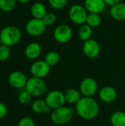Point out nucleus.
<instances>
[{"label": "nucleus", "instance_id": "f257e3e1", "mask_svg": "<svg viewBox=\"0 0 125 126\" xmlns=\"http://www.w3.org/2000/svg\"><path fill=\"white\" fill-rule=\"evenodd\" d=\"M75 108L80 117L88 120L94 119L99 111V104L93 97H81L76 103Z\"/></svg>", "mask_w": 125, "mask_h": 126}, {"label": "nucleus", "instance_id": "f03ea898", "mask_svg": "<svg viewBox=\"0 0 125 126\" xmlns=\"http://www.w3.org/2000/svg\"><path fill=\"white\" fill-rule=\"evenodd\" d=\"M21 38V32L15 26H7L0 32V39L2 44L11 47L18 44Z\"/></svg>", "mask_w": 125, "mask_h": 126}, {"label": "nucleus", "instance_id": "7ed1b4c3", "mask_svg": "<svg viewBox=\"0 0 125 126\" xmlns=\"http://www.w3.org/2000/svg\"><path fill=\"white\" fill-rule=\"evenodd\" d=\"M74 116L71 108L63 106L53 110L51 114V120L56 125H64L70 122Z\"/></svg>", "mask_w": 125, "mask_h": 126}, {"label": "nucleus", "instance_id": "20e7f679", "mask_svg": "<svg viewBox=\"0 0 125 126\" xmlns=\"http://www.w3.org/2000/svg\"><path fill=\"white\" fill-rule=\"evenodd\" d=\"M25 90L32 96L40 97L46 93V84L42 78L32 77L28 79L25 86Z\"/></svg>", "mask_w": 125, "mask_h": 126}, {"label": "nucleus", "instance_id": "39448f33", "mask_svg": "<svg viewBox=\"0 0 125 126\" xmlns=\"http://www.w3.org/2000/svg\"><path fill=\"white\" fill-rule=\"evenodd\" d=\"M88 14V13L85 7L77 4L71 5L68 13L69 19L73 23L78 25H83L85 24Z\"/></svg>", "mask_w": 125, "mask_h": 126}, {"label": "nucleus", "instance_id": "423d86ee", "mask_svg": "<svg viewBox=\"0 0 125 126\" xmlns=\"http://www.w3.org/2000/svg\"><path fill=\"white\" fill-rule=\"evenodd\" d=\"M45 101L51 109L55 110L61 108L66 103L64 93L59 90L51 91L46 96Z\"/></svg>", "mask_w": 125, "mask_h": 126}, {"label": "nucleus", "instance_id": "0eeeda50", "mask_svg": "<svg viewBox=\"0 0 125 126\" xmlns=\"http://www.w3.org/2000/svg\"><path fill=\"white\" fill-rule=\"evenodd\" d=\"M46 25L42 19L32 18L29 20L25 25L26 32L31 36H40L46 31Z\"/></svg>", "mask_w": 125, "mask_h": 126}, {"label": "nucleus", "instance_id": "6e6552de", "mask_svg": "<svg viewBox=\"0 0 125 126\" xmlns=\"http://www.w3.org/2000/svg\"><path fill=\"white\" fill-rule=\"evenodd\" d=\"M73 32L71 28L67 24H60L54 30V38L60 44H66L72 38Z\"/></svg>", "mask_w": 125, "mask_h": 126}, {"label": "nucleus", "instance_id": "1a4fd4ad", "mask_svg": "<svg viewBox=\"0 0 125 126\" xmlns=\"http://www.w3.org/2000/svg\"><path fill=\"white\" fill-rule=\"evenodd\" d=\"M98 90V85L96 80L91 78H87L82 80L80 85V93L87 97H92Z\"/></svg>", "mask_w": 125, "mask_h": 126}, {"label": "nucleus", "instance_id": "9d476101", "mask_svg": "<svg viewBox=\"0 0 125 126\" xmlns=\"http://www.w3.org/2000/svg\"><path fill=\"white\" fill-rule=\"evenodd\" d=\"M50 68L51 66L45 61H37L32 64L30 72L33 77L43 79L49 75Z\"/></svg>", "mask_w": 125, "mask_h": 126}, {"label": "nucleus", "instance_id": "9b49d317", "mask_svg": "<svg viewBox=\"0 0 125 126\" xmlns=\"http://www.w3.org/2000/svg\"><path fill=\"white\" fill-rule=\"evenodd\" d=\"M83 50L86 57L89 58H95L100 53V45L94 39H89L84 41L83 45Z\"/></svg>", "mask_w": 125, "mask_h": 126}, {"label": "nucleus", "instance_id": "f8f14e48", "mask_svg": "<svg viewBox=\"0 0 125 126\" xmlns=\"http://www.w3.org/2000/svg\"><path fill=\"white\" fill-rule=\"evenodd\" d=\"M8 80L13 87L15 89H22L25 88L28 80L24 73L20 71H15L10 75Z\"/></svg>", "mask_w": 125, "mask_h": 126}, {"label": "nucleus", "instance_id": "ddd939ff", "mask_svg": "<svg viewBox=\"0 0 125 126\" xmlns=\"http://www.w3.org/2000/svg\"><path fill=\"white\" fill-rule=\"evenodd\" d=\"M104 0H85L84 7L88 13H102L105 8Z\"/></svg>", "mask_w": 125, "mask_h": 126}, {"label": "nucleus", "instance_id": "4468645a", "mask_svg": "<svg viewBox=\"0 0 125 126\" xmlns=\"http://www.w3.org/2000/svg\"><path fill=\"white\" fill-rule=\"evenodd\" d=\"M99 97L102 102L110 103L116 99L117 92L114 88L111 86H105L99 91Z\"/></svg>", "mask_w": 125, "mask_h": 126}, {"label": "nucleus", "instance_id": "2eb2a0df", "mask_svg": "<svg viewBox=\"0 0 125 126\" xmlns=\"http://www.w3.org/2000/svg\"><path fill=\"white\" fill-rule=\"evenodd\" d=\"M110 13L111 17L119 21H125V3L119 2L111 7Z\"/></svg>", "mask_w": 125, "mask_h": 126}, {"label": "nucleus", "instance_id": "dca6fc26", "mask_svg": "<svg viewBox=\"0 0 125 126\" xmlns=\"http://www.w3.org/2000/svg\"><path fill=\"white\" fill-rule=\"evenodd\" d=\"M41 47L37 42H32L29 44L24 49V54L26 57L31 60L38 58L41 55Z\"/></svg>", "mask_w": 125, "mask_h": 126}, {"label": "nucleus", "instance_id": "f3484780", "mask_svg": "<svg viewBox=\"0 0 125 126\" xmlns=\"http://www.w3.org/2000/svg\"><path fill=\"white\" fill-rule=\"evenodd\" d=\"M30 13L33 18L43 19L47 13L46 6L41 2H35L30 7Z\"/></svg>", "mask_w": 125, "mask_h": 126}, {"label": "nucleus", "instance_id": "a211bd4d", "mask_svg": "<svg viewBox=\"0 0 125 126\" xmlns=\"http://www.w3.org/2000/svg\"><path fill=\"white\" fill-rule=\"evenodd\" d=\"M32 109L35 113L37 114H48L50 112L51 109L48 106L45 100H36L32 104Z\"/></svg>", "mask_w": 125, "mask_h": 126}, {"label": "nucleus", "instance_id": "6ab92c4d", "mask_svg": "<svg viewBox=\"0 0 125 126\" xmlns=\"http://www.w3.org/2000/svg\"><path fill=\"white\" fill-rule=\"evenodd\" d=\"M66 102L70 104H76L81 98L80 93L75 89H69L64 93Z\"/></svg>", "mask_w": 125, "mask_h": 126}, {"label": "nucleus", "instance_id": "aec40b11", "mask_svg": "<svg viewBox=\"0 0 125 126\" xmlns=\"http://www.w3.org/2000/svg\"><path fill=\"white\" fill-rule=\"evenodd\" d=\"M93 34V30L92 27L88 26L86 24H84L83 25H80L79 30H78V35L81 41H86L91 38Z\"/></svg>", "mask_w": 125, "mask_h": 126}, {"label": "nucleus", "instance_id": "412c9836", "mask_svg": "<svg viewBox=\"0 0 125 126\" xmlns=\"http://www.w3.org/2000/svg\"><path fill=\"white\" fill-rule=\"evenodd\" d=\"M111 123L113 126H125V113L121 111L114 112L111 117Z\"/></svg>", "mask_w": 125, "mask_h": 126}, {"label": "nucleus", "instance_id": "4be33fe9", "mask_svg": "<svg viewBox=\"0 0 125 126\" xmlns=\"http://www.w3.org/2000/svg\"><path fill=\"white\" fill-rule=\"evenodd\" d=\"M102 18L99 14L97 13H88L85 24L90 26L91 27H97L101 24Z\"/></svg>", "mask_w": 125, "mask_h": 126}, {"label": "nucleus", "instance_id": "5701e85b", "mask_svg": "<svg viewBox=\"0 0 125 126\" xmlns=\"http://www.w3.org/2000/svg\"><path fill=\"white\" fill-rule=\"evenodd\" d=\"M44 61L50 66H56L59 63V61H60V55L55 51H50L46 55Z\"/></svg>", "mask_w": 125, "mask_h": 126}, {"label": "nucleus", "instance_id": "b1692460", "mask_svg": "<svg viewBox=\"0 0 125 126\" xmlns=\"http://www.w3.org/2000/svg\"><path fill=\"white\" fill-rule=\"evenodd\" d=\"M17 0H0V9L5 12H11L16 5Z\"/></svg>", "mask_w": 125, "mask_h": 126}, {"label": "nucleus", "instance_id": "393cba45", "mask_svg": "<svg viewBox=\"0 0 125 126\" xmlns=\"http://www.w3.org/2000/svg\"><path fill=\"white\" fill-rule=\"evenodd\" d=\"M44 22V24L47 26H52L54 24H55V22L57 21V16L55 13L49 12L47 13L45 16L43 17V18L42 19Z\"/></svg>", "mask_w": 125, "mask_h": 126}, {"label": "nucleus", "instance_id": "a878e982", "mask_svg": "<svg viewBox=\"0 0 125 126\" xmlns=\"http://www.w3.org/2000/svg\"><path fill=\"white\" fill-rule=\"evenodd\" d=\"M49 3L52 8L55 10H62L66 6L68 0H49Z\"/></svg>", "mask_w": 125, "mask_h": 126}, {"label": "nucleus", "instance_id": "bb28decb", "mask_svg": "<svg viewBox=\"0 0 125 126\" xmlns=\"http://www.w3.org/2000/svg\"><path fill=\"white\" fill-rule=\"evenodd\" d=\"M32 100V95L27 91L21 92L18 95V101L21 104H28Z\"/></svg>", "mask_w": 125, "mask_h": 126}, {"label": "nucleus", "instance_id": "cd10ccee", "mask_svg": "<svg viewBox=\"0 0 125 126\" xmlns=\"http://www.w3.org/2000/svg\"><path fill=\"white\" fill-rule=\"evenodd\" d=\"M10 55V47L8 46L1 44L0 46V61H4L9 58Z\"/></svg>", "mask_w": 125, "mask_h": 126}, {"label": "nucleus", "instance_id": "c85d7f7f", "mask_svg": "<svg viewBox=\"0 0 125 126\" xmlns=\"http://www.w3.org/2000/svg\"><path fill=\"white\" fill-rule=\"evenodd\" d=\"M18 126H35V123L32 118L26 117L19 121Z\"/></svg>", "mask_w": 125, "mask_h": 126}, {"label": "nucleus", "instance_id": "c756f323", "mask_svg": "<svg viewBox=\"0 0 125 126\" xmlns=\"http://www.w3.org/2000/svg\"><path fill=\"white\" fill-rule=\"evenodd\" d=\"M7 110L6 106L2 103H0V119L4 117L7 114Z\"/></svg>", "mask_w": 125, "mask_h": 126}, {"label": "nucleus", "instance_id": "7c9ffc66", "mask_svg": "<svg viewBox=\"0 0 125 126\" xmlns=\"http://www.w3.org/2000/svg\"><path fill=\"white\" fill-rule=\"evenodd\" d=\"M104 1L106 5H109V6L112 7L118 3L121 2V0H104Z\"/></svg>", "mask_w": 125, "mask_h": 126}, {"label": "nucleus", "instance_id": "2f4dec72", "mask_svg": "<svg viewBox=\"0 0 125 126\" xmlns=\"http://www.w3.org/2000/svg\"><path fill=\"white\" fill-rule=\"evenodd\" d=\"M17 1H19V2H21V3L25 4V3L30 2V1H32V0H17Z\"/></svg>", "mask_w": 125, "mask_h": 126}, {"label": "nucleus", "instance_id": "473e14b6", "mask_svg": "<svg viewBox=\"0 0 125 126\" xmlns=\"http://www.w3.org/2000/svg\"><path fill=\"white\" fill-rule=\"evenodd\" d=\"M1 44H2V43H1V39H0V46H1Z\"/></svg>", "mask_w": 125, "mask_h": 126}]
</instances>
